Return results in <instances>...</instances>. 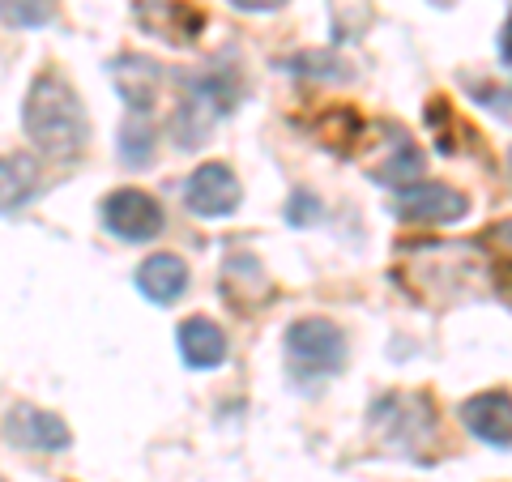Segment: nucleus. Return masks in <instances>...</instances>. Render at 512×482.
I'll return each mask as SVG.
<instances>
[{
	"instance_id": "f257e3e1",
	"label": "nucleus",
	"mask_w": 512,
	"mask_h": 482,
	"mask_svg": "<svg viewBox=\"0 0 512 482\" xmlns=\"http://www.w3.org/2000/svg\"><path fill=\"white\" fill-rule=\"evenodd\" d=\"M22 128L35 141V150L56 158V163H73V158L86 154L90 124H86L82 99L69 86V77L56 69H43L30 82L26 103H22Z\"/></svg>"
},
{
	"instance_id": "f03ea898",
	"label": "nucleus",
	"mask_w": 512,
	"mask_h": 482,
	"mask_svg": "<svg viewBox=\"0 0 512 482\" xmlns=\"http://www.w3.org/2000/svg\"><path fill=\"white\" fill-rule=\"evenodd\" d=\"M286 367L299 389L338 376L346 367V333L325 316H303L286 329Z\"/></svg>"
},
{
	"instance_id": "7ed1b4c3",
	"label": "nucleus",
	"mask_w": 512,
	"mask_h": 482,
	"mask_svg": "<svg viewBox=\"0 0 512 482\" xmlns=\"http://www.w3.org/2000/svg\"><path fill=\"white\" fill-rule=\"evenodd\" d=\"M107 235L124 239V244H150L163 235V205L141 188H116L99 205Z\"/></svg>"
},
{
	"instance_id": "20e7f679",
	"label": "nucleus",
	"mask_w": 512,
	"mask_h": 482,
	"mask_svg": "<svg viewBox=\"0 0 512 482\" xmlns=\"http://www.w3.org/2000/svg\"><path fill=\"white\" fill-rule=\"evenodd\" d=\"M393 214L402 222H419V227H448V222H461L470 214V201L440 180H419L397 192Z\"/></svg>"
},
{
	"instance_id": "39448f33",
	"label": "nucleus",
	"mask_w": 512,
	"mask_h": 482,
	"mask_svg": "<svg viewBox=\"0 0 512 482\" xmlns=\"http://www.w3.org/2000/svg\"><path fill=\"white\" fill-rule=\"evenodd\" d=\"M239 201H244V188L227 163H201L184 184V205L197 218H231Z\"/></svg>"
},
{
	"instance_id": "423d86ee",
	"label": "nucleus",
	"mask_w": 512,
	"mask_h": 482,
	"mask_svg": "<svg viewBox=\"0 0 512 482\" xmlns=\"http://www.w3.org/2000/svg\"><path fill=\"white\" fill-rule=\"evenodd\" d=\"M5 440L26 448V453H64L73 444V431L60 414H47L35 406H13L5 414Z\"/></svg>"
},
{
	"instance_id": "0eeeda50",
	"label": "nucleus",
	"mask_w": 512,
	"mask_h": 482,
	"mask_svg": "<svg viewBox=\"0 0 512 482\" xmlns=\"http://www.w3.org/2000/svg\"><path fill=\"white\" fill-rule=\"evenodd\" d=\"M461 423L483 444L491 448H512V397L504 389H487V393H474L466 406H461Z\"/></svg>"
},
{
	"instance_id": "6e6552de",
	"label": "nucleus",
	"mask_w": 512,
	"mask_h": 482,
	"mask_svg": "<svg viewBox=\"0 0 512 482\" xmlns=\"http://www.w3.org/2000/svg\"><path fill=\"white\" fill-rule=\"evenodd\" d=\"M175 337H180V359L188 367H197V372H210V367H222L231 355L227 346V333H222L210 316H188L180 329H175Z\"/></svg>"
},
{
	"instance_id": "1a4fd4ad",
	"label": "nucleus",
	"mask_w": 512,
	"mask_h": 482,
	"mask_svg": "<svg viewBox=\"0 0 512 482\" xmlns=\"http://www.w3.org/2000/svg\"><path fill=\"white\" fill-rule=\"evenodd\" d=\"M137 291L146 295L150 303H158V308H167V303H175L188 291V265L175 252L146 256L141 269H137Z\"/></svg>"
},
{
	"instance_id": "9d476101",
	"label": "nucleus",
	"mask_w": 512,
	"mask_h": 482,
	"mask_svg": "<svg viewBox=\"0 0 512 482\" xmlns=\"http://www.w3.org/2000/svg\"><path fill=\"white\" fill-rule=\"evenodd\" d=\"M158 64L150 56H120V60H111V82H116L120 90V99L128 103V111L133 116H146L150 103H154V94H158Z\"/></svg>"
},
{
	"instance_id": "9b49d317",
	"label": "nucleus",
	"mask_w": 512,
	"mask_h": 482,
	"mask_svg": "<svg viewBox=\"0 0 512 482\" xmlns=\"http://www.w3.org/2000/svg\"><path fill=\"white\" fill-rule=\"evenodd\" d=\"M43 188V171L30 154H0V214L30 205Z\"/></svg>"
},
{
	"instance_id": "f8f14e48",
	"label": "nucleus",
	"mask_w": 512,
	"mask_h": 482,
	"mask_svg": "<svg viewBox=\"0 0 512 482\" xmlns=\"http://www.w3.org/2000/svg\"><path fill=\"white\" fill-rule=\"evenodd\" d=\"M56 18V9H52V0H0V22L5 26H47Z\"/></svg>"
},
{
	"instance_id": "ddd939ff",
	"label": "nucleus",
	"mask_w": 512,
	"mask_h": 482,
	"mask_svg": "<svg viewBox=\"0 0 512 482\" xmlns=\"http://www.w3.org/2000/svg\"><path fill=\"white\" fill-rule=\"evenodd\" d=\"M120 154H124L133 167L150 163V154H154V128L141 124V116H133V120L120 128Z\"/></svg>"
},
{
	"instance_id": "4468645a",
	"label": "nucleus",
	"mask_w": 512,
	"mask_h": 482,
	"mask_svg": "<svg viewBox=\"0 0 512 482\" xmlns=\"http://www.w3.org/2000/svg\"><path fill=\"white\" fill-rule=\"evenodd\" d=\"M320 201L312 197V192H295V201L286 205V222H295V227H308V222H316L320 214Z\"/></svg>"
},
{
	"instance_id": "2eb2a0df",
	"label": "nucleus",
	"mask_w": 512,
	"mask_h": 482,
	"mask_svg": "<svg viewBox=\"0 0 512 482\" xmlns=\"http://www.w3.org/2000/svg\"><path fill=\"white\" fill-rule=\"evenodd\" d=\"M235 9H244V13H278L286 0H231Z\"/></svg>"
},
{
	"instance_id": "dca6fc26",
	"label": "nucleus",
	"mask_w": 512,
	"mask_h": 482,
	"mask_svg": "<svg viewBox=\"0 0 512 482\" xmlns=\"http://www.w3.org/2000/svg\"><path fill=\"white\" fill-rule=\"evenodd\" d=\"M500 56L512 64V18L504 22V35H500Z\"/></svg>"
},
{
	"instance_id": "f3484780",
	"label": "nucleus",
	"mask_w": 512,
	"mask_h": 482,
	"mask_svg": "<svg viewBox=\"0 0 512 482\" xmlns=\"http://www.w3.org/2000/svg\"><path fill=\"white\" fill-rule=\"evenodd\" d=\"M495 239H500V244H508V248H512V222H504V227L495 231Z\"/></svg>"
},
{
	"instance_id": "a211bd4d",
	"label": "nucleus",
	"mask_w": 512,
	"mask_h": 482,
	"mask_svg": "<svg viewBox=\"0 0 512 482\" xmlns=\"http://www.w3.org/2000/svg\"><path fill=\"white\" fill-rule=\"evenodd\" d=\"M508 175H512V150H508Z\"/></svg>"
},
{
	"instance_id": "6ab92c4d",
	"label": "nucleus",
	"mask_w": 512,
	"mask_h": 482,
	"mask_svg": "<svg viewBox=\"0 0 512 482\" xmlns=\"http://www.w3.org/2000/svg\"><path fill=\"white\" fill-rule=\"evenodd\" d=\"M0 482H5V478H0Z\"/></svg>"
}]
</instances>
